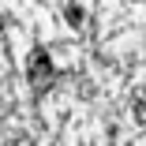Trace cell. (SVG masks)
Here are the masks:
<instances>
[{
	"mask_svg": "<svg viewBox=\"0 0 146 146\" xmlns=\"http://www.w3.org/2000/svg\"><path fill=\"white\" fill-rule=\"evenodd\" d=\"M68 23H71V26H79V23H82V15H79V8H68Z\"/></svg>",
	"mask_w": 146,
	"mask_h": 146,
	"instance_id": "7a4b0ae2",
	"label": "cell"
},
{
	"mask_svg": "<svg viewBox=\"0 0 146 146\" xmlns=\"http://www.w3.org/2000/svg\"><path fill=\"white\" fill-rule=\"evenodd\" d=\"M26 71H30V79L34 82H45L49 75H52V60H49V52L38 45V49H30V60H26Z\"/></svg>",
	"mask_w": 146,
	"mask_h": 146,
	"instance_id": "6da1fadb",
	"label": "cell"
}]
</instances>
